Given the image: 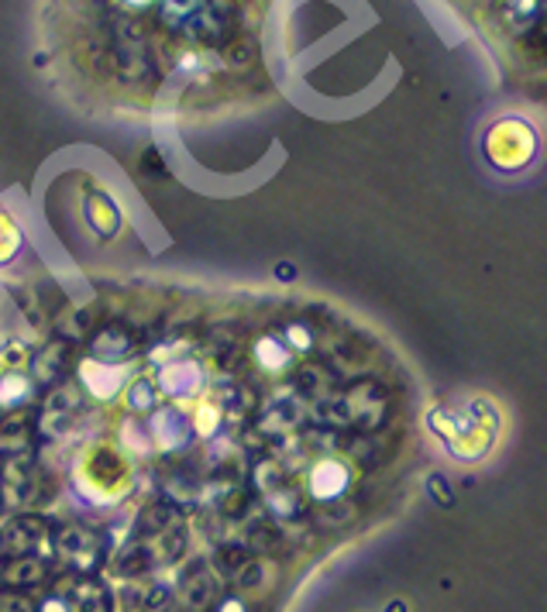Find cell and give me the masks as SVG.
<instances>
[{"mask_svg":"<svg viewBox=\"0 0 547 612\" xmlns=\"http://www.w3.org/2000/svg\"><path fill=\"white\" fill-rule=\"evenodd\" d=\"M269 0H45L53 56L77 97L155 114L224 97L255 66Z\"/></svg>","mask_w":547,"mask_h":612,"instance_id":"1","label":"cell"},{"mask_svg":"<svg viewBox=\"0 0 547 612\" xmlns=\"http://www.w3.org/2000/svg\"><path fill=\"white\" fill-rule=\"evenodd\" d=\"M486 145H489V149L507 145V152H499L492 162H496V166L513 169V166H523V162H527V158L534 155V131H527V128L516 125V121H503V125H496V128L489 131Z\"/></svg>","mask_w":547,"mask_h":612,"instance_id":"2","label":"cell"},{"mask_svg":"<svg viewBox=\"0 0 547 612\" xmlns=\"http://www.w3.org/2000/svg\"><path fill=\"white\" fill-rule=\"evenodd\" d=\"M14 248H18V238H14V227L0 217V262H8V258L14 255Z\"/></svg>","mask_w":547,"mask_h":612,"instance_id":"3","label":"cell"}]
</instances>
